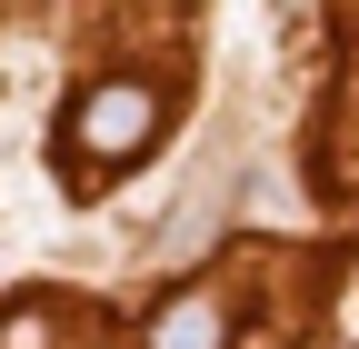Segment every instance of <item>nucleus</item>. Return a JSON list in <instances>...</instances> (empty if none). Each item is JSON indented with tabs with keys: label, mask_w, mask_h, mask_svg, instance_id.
<instances>
[{
	"label": "nucleus",
	"mask_w": 359,
	"mask_h": 349,
	"mask_svg": "<svg viewBox=\"0 0 359 349\" xmlns=\"http://www.w3.org/2000/svg\"><path fill=\"white\" fill-rule=\"evenodd\" d=\"M0 349H70V299H11L0 310Z\"/></svg>",
	"instance_id": "obj_3"
},
{
	"label": "nucleus",
	"mask_w": 359,
	"mask_h": 349,
	"mask_svg": "<svg viewBox=\"0 0 359 349\" xmlns=\"http://www.w3.org/2000/svg\"><path fill=\"white\" fill-rule=\"evenodd\" d=\"M160 130H170V100L150 90L140 70L90 80V90H70V110H60V180H70V190L130 180V170L160 150Z\"/></svg>",
	"instance_id": "obj_1"
},
{
	"label": "nucleus",
	"mask_w": 359,
	"mask_h": 349,
	"mask_svg": "<svg viewBox=\"0 0 359 349\" xmlns=\"http://www.w3.org/2000/svg\"><path fill=\"white\" fill-rule=\"evenodd\" d=\"M230 320H219V289H180L170 310L150 320V349H219Z\"/></svg>",
	"instance_id": "obj_2"
}]
</instances>
